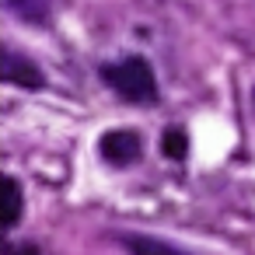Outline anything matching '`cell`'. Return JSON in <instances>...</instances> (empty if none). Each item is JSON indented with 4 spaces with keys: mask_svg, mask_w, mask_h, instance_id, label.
Returning a JSON list of instances; mask_svg holds the SVG:
<instances>
[{
    "mask_svg": "<svg viewBox=\"0 0 255 255\" xmlns=\"http://www.w3.org/2000/svg\"><path fill=\"white\" fill-rule=\"evenodd\" d=\"M102 77H105V84H109L119 98H126V102H140V105H147V102L157 98L154 70H150V63L140 60V56H129V60H123V63H109V67H102Z\"/></svg>",
    "mask_w": 255,
    "mask_h": 255,
    "instance_id": "cell-1",
    "label": "cell"
},
{
    "mask_svg": "<svg viewBox=\"0 0 255 255\" xmlns=\"http://www.w3.org/2000/svg\"><path fill=\"white\" fill-rule=\"evenodd\" d=\"M98 150H102V157L112 161V164H129V161H136V157L143 154V140H140V133H133V129H109V133L98 140Z\"/></svg>",
    "mask_w": 255,
    "mask_h": 255,
    "instance_id": "cell-2",
    "label": "cell"
},
{
    "mask_svg": "<svg viewBox=\"0 0 255 255\" xmlns=\"http://www.w3.org/2000/svg\"><path fill=\"white\" fill-rule=\"evenodd\" d=\"M4 81L7 84H14V88H42L46 84V77H42V70L35 67V63H28L21 53H14V49H4Z\"/></svg>",
    "mask_w": 255,
    "mask_h": 255,
    "instance_id": "cell-3",
    "label": "cell"
},
{
    "mask_svg": "<svg viewBox=\"0 0 255 255\" xmlns=\"http://www.w3.org/2000/svg\"><path fill=\"white\" fill-rule=\"evenodd\" d=\"M119 241H123V248L129 255H189L178 245L161 241V238H150V234H119Z\"/></svg>",
    "mask_w": 255,
    "mask_h": 255,
    "instance_id": "cell-4",
    "label": "cell"
},
{
    "mask_svg": "<svg viewBox=\"0 0 255 255\" xmlns=\"http://www.w3.org/2000/svg\"><path fill=\"white\" fill-rule=\"evenodd\" d=\"M161 150H164V157H171V161H185V154H189V136H185V129H178V126L164 129V133H161Z\"/></svg>",
    "mask_w": 255,
    "mask_h": 255,
    "instance_id": "cell-5",
    "label": "cell"
},
{
    "mask_svg": "<svg viewBox=\"0 0 255 255\" xmlns=\"http://www.w3.org/2000/svg\"><path fill=\"white\" fill-rule=\"evenodd\" d=\"M7 7L28 21H46L49 18V7H46V0H7Z\"/></svg>",
    "mask_w": 255,
    "mask_h": 255,
    "instance_id": "cell-6",
    "label": "cell"
},
{
    "mask_svg": "<svg viewBox=\"0 0 255 255\" xmlns=\"http://www.w3.org/2000/svg\"><path fill=\"white\" fill-rule=\"evenodd\" d=\"M21 220V185L18 178H7V213H4V227L11 231Z\"/></svg>",
    "mask_w": 255,
    "mask_h": 255,
    "instance_id": "cell-7",
    "label": "cell"
}]
</instances>
